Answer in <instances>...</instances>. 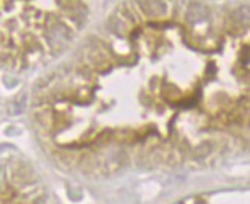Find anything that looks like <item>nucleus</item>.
Here are the masks:
<instances>
[{"mask_svg":"<svg viewBox=\"0 0 250 204\" xmlns=\"http://www.w3.org/2000/svg\"><path fill=\"white\" fill-rule=\"evenodd\" d=\"M56 5L0 2V65L20 71L46 59L60 39Z\"/></svg>","mask_w":250,"mask_h":204,"instance_id":"1","label":"nucleus"},{"mask_svg":"<svg viewBox=\"0 0 250 204\" xmlns=\"http://www.w3.org/2000/svg\"><path fill=\"white\" fill-rule=\"evenodd\" d=\"M32 183L24 189L11 183L9 177H0V204H32L35 201Z\"/></svg>","mask_w":250,"mask_h":204,"instance_id":"2","label":"nucleus"}]
</instances>
